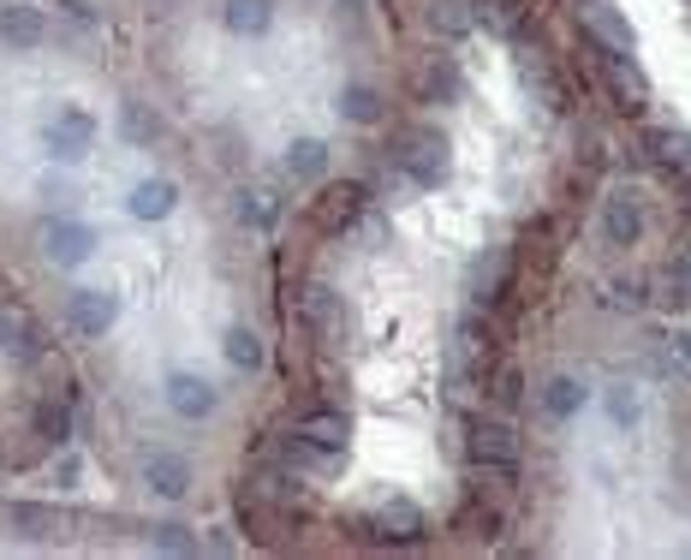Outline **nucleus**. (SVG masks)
<instances>
[{
	"label": "nucleus",
	"mask_w": 691,
	"mask_h": 560,
	"mask_svg": "<svg viewBox=\"0 0 691 560\" xmlns=\"http://www.w3.org/2000/svg\"><path fill=\"white\" fill-rule=\"evenodd\" d=\"M453 90H460V72H453L447 61H441V66H430V72L418 78V96H423V101H447Z\"/></svg>",
	"instance_id": "obj_27"
},
{
	"label": "nucleus",
	"mask_w": 691,
	"mask_h": 560,
	"mask_svg": "<svg viewBox=\"0 0 691 560\" xmlns=\"http://www.w3.org/2000/svg\"><path fill=\"white\" fill-rule=\"evenodd\" d=\"M0 36H7L12 49H42V36H48V19H42V7H24V0H12V7H0Z\"/></svg>",
	"instance_id": "obj_12"
},
{
	"label": "nucleus",
	"mask_w": 691,
	"mask_h": 560,
	"mask_svg": "<svg viewBox=\"0 0 691 560\" xmlns=\"http://www.w3.org/2000/svg\"><path fill=\"white\" fill-rule=\"evenodd\" d=\"M173 203H180V185L173 180H143L138 191H131V215L138 220H168Z\"/></svg>",
	"instance_id": "obj_19"
},
{
	"label": "nucleus",
	"mask_w": 691,
	"mask_h": 560,
	"mask_svg": "<svg viewBox=\"0 0 691 560\" xmlns=\"http://www.w3.org/2000/svg\"><path fill=\"white\" fill-rule=\"evenodd\" d=\"M393 168L411 173L418 185H441V173H447V138L435 126H406L393 138Z\"/></svg>",
	"instance_id": "obj_1"
},
{
	"label": "nucleus",
	"mask_w": 691,
	"mask_h": 560,
	"mask_svg": "<svg viewBox=\"0 0 691 560\" xmlns=\"http://www.w3.org/2000/svg\"><path fill=\"white\" fill-rule=\"evenodd\" d=\"M489 388H495V406H501V411H519L525 406V370H519V364H501Z\"/></svg>",
	"instance_id": "obj_25"
},
{
	"label": "nucleus",
	"mask_w": 691,
	"mask_h": 560,
	"mask_svg": "<svg viewBox=\"0 0 691 560\" xmlns=\"http://www.w3.org/2000/svg\"><path fill=\"white\" fill-rule=\"evenodd\" d=\"M168 406L180 411L185 423H203V418H209V411L220 406V394H215V381H209V376L173 370V376H168Z\"/></svg>",
	"instance_id": "obj_10"
},
{
	"label": "nucleus",
	"mask_w": 691,
	"mask_h": 560,
	"mask_svg": "<svg viewBox=\"0 0 691 560\" xmlns=\"http://www.w3.org/2000/svg\"><path fill=\"white\" fill-rule=\"evenodd\" d=\"M477 19H489L495 31H519V24H525V0H477Z\"/></svg>",
	"instance_id": "obj_26"
},
{
	"label": "nucleus",
	"mask_w": 691,
	"mask_h": 560,
	"mask_svg": "<svg viewBox=\"0 0 691 560\" xmlns=\"http://www.w3.org/2000/svg\"><path fill=\"white\" fill-rule=\"evenodd\" d=\"M602 78H608L614 108H620V114H644V101H650V84H644L638 66H631V54L602 49Z\"/></svg>",
	"instance_id": "obj_7"
},
{
	"label": "nucleus",
	"mask_w": 691,
	"mask_h": 560,
	"mask_svg": "<svg viewBox=\"0 0 691 560\" xmlns=\"http://www.w3.org/2000/svg\"><path fill=\"white\" fill-rule=\"evenodd\" d=\"M644 155L673 180H691V131L685 126H650L644 131Z\"/></svg>",
	"instance_id": "obj_9"
},
{
	"label": "nucleus",
	"mask_w": 691,
	"mask_h": 560,
	"mask_svg": "<svg viewBox=\"0 0 691 560\" xmlns=\"http://www.w3.org/2000/svg\"><path fill=\"white\" fill-rule=\"evenodd\" d=\"M36 250H42V262H54V269H78V262L96 257V233L84 227V220H72V215H48L36 227Z\"/></svg>",
	"instance_id": "obj_2"
},
{
	"label": "nucleus",
	"mask_w": 691,
	"mask_h": 560,
	"mask_svg": "<svg viewBox=\"0 0 691 560\" xmlns=\"http://www.w3.org/2000/svg\"><path fill=\"white\" fill-rule=\"evenodd\" d=\"M143 483H150L155 495L180 500V495L191 489V460H180V453H155V460L143 465Z\"/></svg>",
	"instance_id": "obj_16"
},
{
	"label": "nucleus",
	"mask_w": 691,
	"mask_h": 560,
	"mask_svg": "<svg viewBox=\"0 0 691 560\" xmlns=\"http://www.w3.org/2000/svg\"><path fill=\"white\" fill-rule=\"evenodd\" d=\"M114 322H120V299H114L108 287H78L66 299V329L84 334V341H101Z\"/></svg>",
	"instance_id": "obj_4"
},
{
	"label": "nucleus",
	"mask_w": 691,
	"mask_h": 560,
	"mask_svg": "<svg viewBox=\"0 0 691 560\" xmlns=\"http://www.w3.org/2000/svg\"><path fill=\"white\" fill-rule=\"evenodd\" d=\"M472 460L489 471H512L525 460V441L507 418H483V423H472Z\"/></svg>",
	"instance_id": "obj_5"
},
{
	"label": "nucleus",
	"mask_w": 691,
	"mask_h": 560,
	"mask_svg": "<svg viewBox=\"0 0 691 560\" xmlns=\"http://www.w3.org/2000/svg\"><path fill=\"white\" fill-rule=\"evenodd\" d=\"M381 525H388V537H400V542L423 537V513L411 507V500H388V507H381Z\"/></svg>",
	"instance_id": "obj_24"
},
{
	"label": "nucleus",
	"mask_w": 691,
	"mask_h": 560,
	"mask_svg": "<svg viewBox=\"0 0 691 560\" xmlns=\"http://www.w3.org/2000/svg\"><path fill=\"white\" fill-rule=\"evenodd\" d=\"M602 233H608V245H638L644 239V203L631 185H614L608 197H602Z\"/></svg>",
	"instance_id": "obj_6"
},
{
	"label": "nucleus",
	"mask_w": 691,
	"mask_h": 560,
	"mask_svg": "<svg viewBox=\"0 0 691 560\" xmlns=\"http://www.w3.org/2000/svg\"><path fill=\"white\" fill-rule=\"evenodd\" d=\"M299 316H304V329H311L316 341L341 346V334H346V299L334 287H311V292H304Z\"/></svg>",
	"instance_id": "obj_8"
},
{
	"label": "nucleus",
	"mask_w": 691,
	"mask_h": 560,
	"mask_svg": "<svg viewBox=\"0 0 691 560\" xmlns=\"http://www.w3.org/2000/svg\"><path fill=\"white\" fill-rule=\"evenodd\" d=\"M614 304H620V311H626V304L638 311V304H644V287H638V280H614Z\"/></svg>",
	"instance_id": "obj_34"
},
{
	"label": "nucleus",
	"mask_w": 691,
	"mask_h": 560,
	"mask_svg": "<svg viewBox=\"0 0 691 560\" xmlns=\"http://www.w3.org/2000/svg\"><path fill=\"white\" fill-rule=\"evenodd\" d=\"M220 24L233 36H262L274 24V0H220Z\"/></svg>",
	"instance_id": "obj_14"
},
{
	"label": "nucleus",
	"mask_w": 691,
	"mask_h": 560,
	"mask_svg": "<svg viewBox=\"0 0 691 560\" xmlns=\"http://www.w3.org/2000/svg\"><path fill=\"white\" fill-rule=\"evenodd\" d=\"M155 549H168V554H191L197 542H191V530H185V525H155Z\"/></svg>",
	"instance_id": "obj_33"
},
{
	"label": "nucleus",
	"mask_w": 691,
	"mask_h": 560,
	"mask_svg": "<svg viewBox=\"0 0 691 560\" xmlns=\"http://www.w3.org/2000/svg\"><path fill=\"white\" fill-rule=\"evenodd\" d=\"M292 430H304L311 441H322V448H341L346 453V411H334V406H316V411H304Z\"/></svg>",
	"instance_id": "obj_21"
},
{
	"label": "nucleus",
	"mask_w": 691,
	"mask_h": 560,
	"mask_svg": "<svg viewBox=\"0 0 691 560\" xmlns=\"http://www.w3.org/2000/svg\"><path fill=\"white\" fill-rule=\"evenodd\" d=\"M656 299L668 304V311H691V250H673V257L661 262Z\"/></svg>",
	"instance_id": "obj_13"
},
{
	"label": "nucleus",
	"mask_w": 691,
	"mask_h": 560,
	"mask_svg": "<svg viewBox=\"0 0 691 560\" xmlns=\"http://www.w3.org/2000/svg\"><path fill=\"white\" fill-rule=\"evenodd\" d=\"M358 209H364V185H334V191H322V197H316L311 220L322 233H346L352 220H358Z\"/></svg>",
	"instance_id": "obj_11"
},
{
	"label": "nucleus",
	"mask_w": 691,
	"mask_h": 560,
	"mask_svg": "<svg viewBox=\"0 0 691 560\" xmlns=\"http://www.w3.org/2000/svg\"><path fill=\"white\" fill-rule=\"evenodd\" d=\"M608 418L620 423V430H631V423H638V394H626V388H608Z\"/></svg>",
	"instance_id": "obj_30"
},
{
	"label": "nucleus",
	"mask_w": 691,
	"mask_h": 560,
	"mask_svg": "<svg viewBox=\"0 0 691 560\" xmlns=\"http://www.w3.org/2000/svg\"><path fill=\"white\" fill-rule=\"evenodd\" d=\"M239 215L245 220H274V191H245V197H239Z\"/></svg>",
	"instance_id": "obj_32"
},
{
	"label": "nucleus",
	"mask_w": 691,
	"mask_h": 560,
	"mask_svg": "<svg viewBox=\"0 0 691 560\" xmlns=\"http://www.w3.org/2000/svg\"><path fill=\"white\" fill-rule=\"evenodd\" d=\"M591 36H602V49H614V54H638V36H631V24L608 7V0H591Z\"/></svg>",
	"instance_id": "obj_17"
},
{
	"label": "nucleus",
	"mask_w": 691,
	"mask_h": 560,
	"mask_svg": "<svg viewBox=\"0 0 691 560\" xmlns=\"http://www.w3.org/2000/svg\"><path fill=\"white\" fill-rule=\"evenodd\" d=\"M220 352H227L233 370H262V334H257V329H245V322L220 334Z\"/></svg>",
	"instance_id": "obj_23"
},
{
	"label": "nucleus",
	"mask_w": 691,
	"mask_h": 560,
	"mask_svg": "<svg viewBox=\"0 0 691 560\" xmlns=\"http://www.w3.org/2000/svg\"><path fill=\"white\" fill-rule=\"evenodd\" d=\"M430 24H435L441 36H460V31H472V12H465L460 0H435V7H430Z\"/></svg>",
	"instance_id": "obj_28"
},
{
	"label": "nucleus",
	"mask_w": 691,
	"mask_h": 560,
	"mask_svg": "<svg viewBox=\"0 0 691 560\" xmlns=\"http://www.w3.org/2000/svg\"><path fill=\"white\" fill-rule=\"evenodd\" d=\"M36 430H42V435H48V441H61V435L72 430V411L48 400V406H42V411H36Z\"/></svg>",
	"instance_id": "obj_31"
},
{
	"label": "nucleus",
	"mask_w": 691,
	"mask_h": 560,
	"mask_svg": "<svg viewBox=\"0 0 691 560\" xmlns=\"http://www.w3.org/2000/svg\"><path fill=\"white\" fill-rule=\"evenodd\" d=\"M334 108H341V120H352V126H376L381 120V90L376 84H346Z\"/></svg>",
	"instance_id": "obj_22"
},
{
	"label": "nucleus",
	"mask_w": 691,
	"mask_h": 560,
	"mask_svg": "<svg viewBox=\"0 0 691 560\" xmlns=\"http://www.w3.org/2000/svg\"><path fill=\"white\" fill-rule=\"evenodd\" d=\"M120 126H126V138H131V143H155V120H150V114L138 108V101H126Z\"/></svg>",
	"instance_id": "obj_29"
},
{
	"label": "nucleus",
	"mask_w": 691,
	"mask_h": 560,
	"mask_svg": "<svg viewBox=\"0 0 691 560\" xmlns=\"http://www.w3.org/2000/svg\"><path fill=\"white\" fill-rule=\"evenodd\" d=\"M542 411H549L554 423L579 418V411H584V381L579 376H549V381H542Z\"/></svg>",
	"instance_id": "obj_18"
},
{
	"label": "nucleus",
	"mask_w": 691,
	"mask_h": 560,
	"mask_svg": "<svg viewBox=\"0 0 691 560\" xmlns=\"http://www.w3.org/2000/svg\"><path fill=\"white\" fill-rule=\"evenodd\" d=\"M281 453L292 465H304V471H328V465H341V448H322V441H311L304 430H287L281 435Z\"/></svg>",
	"instance_id": "obj_20"
},
{
	"label": "nucleus",
	"mask_w": 691,
	"mask_h": 560,
	"mask_svg": "<svg viewBox=\"0 0 691 560\" xmlns=\"http://www.w3.org/2000/svg\"><path fill=\"white\" fill-rule=\"evenodd\" d=\"M281 173H287L292 185H316L322 173H328V143H316V138H299V143L287 150Z\"/></svg>",
	"instance_id": "obj_15"
},
{
	"label": "nucleus",
	"mask_w": 691,
	"mask_h": 560,
	"mask_svg": "<svg viewBox=\"0 0 691 560\" xmlns=\"http://www.w3.org/2000/svg\"><path fill=\"white\" fill-rule=\"evenodd\" d=\"M42 150L54 161H84L96 150V120L84 108H61L48 126H42Z\"/></svg>",
	"instance_id": "obj_3"
},
{
	"label": "nucleus",
	"mask_w": 691,
	"mask_h": 560,
	"mask_svg": "<svg viewBox=\"0 0 691 560\" xmlns=\"http://www.w3.org/2000/svg\"><path fill=\"white\" fill-rule=\"evenodd\" d=\"M12 329H19V311H0V352H12Z\"/></svg>",
	"instance_id": "obj_35"
}]
</instances>
